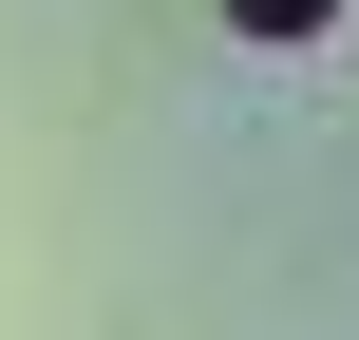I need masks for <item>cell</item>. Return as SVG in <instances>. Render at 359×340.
Instances as JSON below:
<instances>
[{"instance_id":"6da1fadb","label":"cell","mask_w":359,"mask_h":340,"mask_svg":"<svg viewBox=\"0 0 359 340\" xmlns=\"http://www.w3.org/2000/svg\"><path fill=\"white\" fill-rule=\"evenodd\" d=\"M322 19H341V0H227V38H265V57H284V38H322Z\"/></svg>"}]
</instances>
